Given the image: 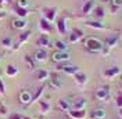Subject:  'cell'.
Returning <instances> with one entry per match:
<instances>
[{"label":"cell","instance_id":"1","mask_svg":"<svg viewBox=\"0 0 122 119\" xmlns=\"http://www.w3.org/2000/svg\"><path fill=\"white\" fill-rule=\"evenodd\" d=\"M85 47L92 53H99L103 50V43L100 42L97 37H87L85 40Z\"/></svg>","mask_w":122,"mask_h":119},{"label":"cell","instance_id":"2","mask_svg":"<svg viewBox=\"0 0 122 119\" xmlns=\"http://www.w3.org/2000/svg\"><path fill=\"white\" fill-rule=\"evenodd\" d=\"M117 43H118V35H110V36H107L106 42L103 43V50H101V53H103L104 55H108L110 50H111L112 47H115Z\"/></svg>","mask_w":122,"mask_h":119},{"label":"cell","instance_id":"3","mask_svg":"<svg viewBox=\"0 0 122 119\" xmlns=\"http://www.w3.org/2000/svg\"><path fill=\"white\" fill-rule=\"evenodd\" d=\"M94 96H96V98H97L99 101H107V100L110 98V90H108V86H101V87H99V89L96 90Z\"/></svg>","mask_w":122,"mask_h":119},{"label":"cell","instance_id":"4","mask_svg":"<svg viewBox=\"0 0 122 119\" xmlns=\"http://www.w3.org/2000/svg\"><path fill=\"white\" fill-rule=\"evenodd\" d=\"M58 71H62V72H65V74L68 75H75L79 72V67H76V65H69V64H58V67H57Z\"/></svg>","mask_w":122,"mask_h":119},{"label":"cell","instance_id":"5","mask_svg":"<svg viewBox=\"0 0 122 119\" xmlns=\"http://www.w3.org/2000/svg\"><path fill=\"white\" fill-rule=\"evenodd\" d=\"M53 61L58 62V64H62V62H67L69 60V53L67 51H54L53 55H51Z\"/></svg>","mask_w":122,"mask_h":119},{"label":"cell","instance_id":"6","mask_svg":"<svg viewBox=\"0 0 122 119\" xmlns=\"http://www.w3.org/2000/svg\"><path fill=\"white\" fill-rule=\"evenodd\" d=\"M119 72H121L119 67L114 65V67L107 68L106 71L103 72V75H104V78H106V79H114L115 76H118V75H119Z\"/></svg>","mask_w":122,"mask_h":119},{"label":"cell","instance_id":"7","mask_svg":"<svg viewBox=\"0 0 122 119\" xmlns=\"http://www.w3.org/2000/svg\"><path fill=\"white\" fill-rule=\"evenodd\" d=\"M43 15H45V20H47L49 22H53L57 17V8L53 7H46L43 8Z\"/></svg>","mask_w":122,"mask_h":119},{"label":"cell","instance_id":"8","mask_svg":"<svg viewBox=\"0 0 122 119\" xmlns=\"http://www.w3.org/2000/svg\"><path fill=\"white\" fill-rule=\"evenodd\" d=\"M85 105H86V100H85L83 97H79V98H76L75 101L71 104V109L81 111V109H85Z\"/></svg>","mask_w":122,"mask_h":119},{"label":"cell","instance_id":"9","mask_svg":"<svg viewBox=\"0 0 122 119\" xmlns=\"http://www.w3.org/2000/svg\"><path fill=\"white\" fill-rule=\"evenodd\" d=\"M82 37H83V32L75 28V29H72L71 35H69V43H76V42H79Z\"/></svg>","mask_w":122,"mask_h":119},{"label":"cell","instance_id":"10","mask_svg":"<svg viewBox=\"0 0 122 119\" xmlns=\"http://www.w3.org/2000/svg\"><path fill=\"white\" fill-rule=\"evenodd\" d=\"M49 86H50V87H51L53 90H60V89H61V86H62V82H61V79L58 78V76L53 75V76L50 78Z\"/></svg>","mask_w":122,"mask_h":119},{"label":"cell","instance_id":"11","mask_svg":"<svg viewBox=\"0 0 122 119\" xmlns=\"http://www.w3.org/2000/svg\"><path fill=\"white\" fill-rule=\"evenodd\" d=\"M20 101L22 103V104H30L32 103V94H30V91L28 90H22L21 93H20Z\"/></svg>","mask_w":122,"mask_h":119},{"label":"cell","instance_id":"12","mask_svg":"<svg viewBox=\"0 0 122 119\" xmlns=\"http://www.w3.org/2000/svg\"><path fill=\"white\" fill-rule=\"evenodd\" d=\"M39 29L42 30V33H50V30H51V25H50V22L47 21V20H45V18H42L40 21H39Z\"/></svg>","mask_w":122,"mask_h":119},{"label":"cell","instance_id":"13","mask_svg":"<svg viewBox=\"0 0 122 119\" xmlns=\"http://www.w3.org/2000/svg\"><path fill=\"white\" fill-rule=\"evenodd\" d=\"M38 45L42 46V47H51V40H50L49 35L42 33V35H40V37L38 39Z\"/></svg>","mask_w":122,"mask_h":119},{"label":"cell","instance_id":"14","mask_svg":"<svg viewBox=\"0 0 122 119\" xmlns=\"http://www.w3.org/2000/svg\"><path fill=\"white\" fill-rule=\"evenodd\" d=\"M92 119H104L106 118V109L103 108H96L93 109V112L90 114Z\"/></svg>","mask_w":122,"mask_h":119},{"label":"cell","instance_id":"15","mask_svg":"<svg viewBox=\"0 0 122 119\" xmlns=\"http://www.w3.org/2000/svg\"><path fill=\"white\" fill-rule=\"evenodd\" d=\"M74 78H75V82L82 87V86H85V83H86V80H87V76L83 74V72H78V74H75L74 75Z\"/></svg>","mask_w":122,"mask_h":119},{"label":"cell","instance_id":"16","mask_svg":"<svg viewBox=\"0 0 122 119\" xmlns=\"http://www.w3.org/2000/svg\"><path fill=\"white\" fill-rule=\"evenodd\" d=\"M57 105H58V108L61 111H71V104H69L68 100H65V98H60L57 101Z\"/></svg>","mask_w":122,"mask_h":119},{"label":"cell","instance_id":"17","mask_svg":"<svg viewBox=\"0 0 122 119\" xmlns=\"http://www.w3.org/2000/svg\"><path fill=\"white\" fill-rule=\"evenodd\" d=\"M69 116L72 119H85L86 118V111H85V109H81V111H74V109H71V111H69Z\"/></svg>","mask_w":122,"mask_h":119},{"label":"cell","instance_id":"18","mask_svg":"<svg viewBox=\"0 0 122 119\" xmlns=\"http://www.w3.org/2000/svg\"><path fill=\"white\" fill-rule=\"evenodd\" d=\"M29 35H30V32H29V30H26V32H24L22 35L20 36V39H18V42H17V45H15L14 50H17L18 47H21V46H22L24 43H25V42H26V40L29 39Z\"/></svg>","mask_w":122,"mask_h":119},{"label":"cell","instance_id":"19","mask_svg":"<svg viewBox=\"0 0 122 119\" xmlns=\"http://www.w3.org/2000/svg\"><path fill=\"white\" fill-rule=\"evenodd\" d=\"M57 30L60 35H65L67 33V25H65V20L64 18H60L57 21Z\"/></svg>","mask_w":122,"mask_h":119},{"label":"cell","instance_id":"20","mask_svg":"<svg viewBox=\"0 0 122 119\" xmlns=\"http://www.w3.org/2000/svg\"><path fill=\"white\" fill-rule=\"evenodd\" d=\"M26 26V21L24 18H17L13 21V28L14 29H24Z\"/></svg>","mask_w":122,"mask_h":119},{"label":"cell","instance_id":"21","mask_svg":"<svg viewBox=\"0 0 122 119\" xmlns=\"http://www.w3.org/2000/svg\"><path fill=\"white\" fill-rule=\"evenodd\" d=\"M85 25H86V26H89V28H93V29H99V30L106 28V26H104L101 22H99V21H86Z\"/></svg>","mask_w":122,"mask_h":119},{"label":"cell","instance_id":"22","mask_svg":"<svg viewBox=\"0 0 122 119\" xmlns=\"http://www.w3.org/2000/svg\"><path fill=\"white\" fill-rule=\"evenodd\" d=\"M46 58H47V53L43 49H40V50H38V51L35 53V61L42 62V61H46Z\"/></svg>","mask_w":122,"mask_h":119},{"label":"cell","instance_id":"23","mask_svg":"<svg viewBox=\"0 0 122 119\" xmlns=\"http://www.w3.org/2000/svg\"><path fill=\"white\" fill-rule=\"evenodd\" d=\"M93 8H94V3H93L92 0H89V1H86V3L83 4V7H82V13H83V14H90Z\"/></svg>","mask_w":122,"mask_h":119},{"label":"cell","instance_id":"24","mask_svg":"<svg viewBox=\"0 0 122 119\" xmlns=\"http://www.w3.org/2000/svg\"><path fill=\"white\" fill-rule=\"evenodd\" d=\"M36 76H38V80L43 82V80H46V79H49L50 74H49V72H47L46 69H39L38 74H36Z\"/></svg>","mask_w":122,"mask_h":119},{"label":"cell","instance_id":"25","mask_svg":"<svg viewBox=\"0 0 122 119\" xmlns=\"http://www.w3.org/2000/svg\"><path fill=\"white\" fill-rule=\"evenodd\" d=\"M54 47L57 49V51H67V50H68V46L65 45L64 42H61V40L54 42Z\"/></svg>","mask_w":122,"mask_h":119},{"label":"cell","instance_id":"26","mask_svg":"<svg viewBox=\"0 0 122 119\" xmlns=\"http://www.w3.org/2000/svg\"><path fill=\"white\" fill-rule=\"evenodd\" d=\"M6 74L13 78V76H15V75L18 74V68L15 67V65H7L6 67Z\"/></svg>","mask_w":122,"mask_h":119},{"label":"cell","instance_id":"27","mask_svg":"<svg viewBox=\"0 0 122 119\" xmlns=\"http://www.w3.org/2000/svg\"><path fill=\"white\" fill-rule=\"evenodd\" d=\"M43 91H45V86H40V87L36 90V93L32 96V103H36V101H39V98H40V96L43 94Z\"/></svg>","mask_w":122,"mask_h":119},{"label":"cell","instance_id":"28","mask_svg":"<svg viewBox=\"0 0 122 119\" xmlns=\"http://www.w3.org/2000/svg\"><path fill=\"white\" fill-rule=\"evenodd\" d=\"M39 105H40V112L42 114H49L50 111V104L46 103V101H39Z\"/></svg>","mask_w":122,"mask_h":119},{"label":"cell","instance_id":"29","mask_svg":"<svg viewBox=\"0 0 122 119\" xmlns=\"http://www.w3.org/2000/svg\"><path fill=\"white\" fill-rule=\"evenodd\" d=\"M14 10H15V14L18 15L20 18H24V17H26V15H28V10H26V8H21V7H18V6H17Z\"/></svg>","mask_w":122,"mask_h":119},{"label":"cell","instance_id":"30","mask_svg":"<svg viewBox=\"0 0 122 119\" xmlns=\"http://www.w3.org/2000/svg\"><path fill=\"white\" fill-rule=\"evenodd\" d=\"M25 62H26V64H28V68H29L30 71H32V69H35V60H32L29 57V55H25Z\"/></svg>","mask_w":122,"mask_h":119},{"label":"cell","instance_id":"31","mask_svg":"<svg viewBox=\"0 0 122 119\" xmlns=\"http://www.w3.org/2000/svg\"><path fill=\"white\" fill-rule=\"evenodd\" d=\"M1 46L10 49V47L13 46V40H11V37H3V40H1Z\"/></svg>","mask_w":122,"mask_h":119},{"label":"cell","instance_id":"32","mask_svg":"<svg viewBox=\"0 0 122 119\" xmlns=\"http://www.w3.org/2000/svg\"><path fill=\"white\" fill-rule=\"evenodd\" d=\"M93 15H94L96 18H103V17H104V10H103L101 7H96V8H94Z\"/></svg>","mask_w":122,"mask_h":119},{"label":"cell","instance_id":"33","mask_svg":"<svg viewBox=\"0 0 122 119\" xmlns=\"http://www.w3.org/2000/svg\"><path fill=\"white\" fill-rule=\"evenodd\" d=\"M115 104H117V107L119 109H122V93H118L117 94V97H115Z\"/></svg>","mask_w":122,"mask_h":119},{"label":"cell","instance_id":"34","mask_svg":"<svg viewBox=\"0 0 122 119\" xmlns=\"http://www.w3.org/2000/svg\"><path fill=\"white\" fill-rule=\"evenodd\" d=\"M17 6L21 8H26L29 6V1L28 0H17Z\"/></svg>","mask_w":122,"mask_h":119},{"label":"cell","instance_id":"35","mask_svg":"<svg viewBox=\"0 0 122 119\" xmlns=\"http://www.w3.org/2000/svg\"><path fill=\"white\" fill-rule=\"evenodd\" d=\"M111 3H112L111 7H115V8L122 7V0H111Z\"/></svg>","mask_w":122,"mask_h":119},{"label":"cell","instance_id":"36","mask_svg":"<svg viewBox=\"0 0 122 119\" xmlns=\"http://www.w3.org/2000/svg\"><path fill=\"white\" fill-rule=\"evenodd\" d=\"M24 116H21L20 114H11L10 116H8V119H22Z\"/></svg>","mask_w":122,"mask_h":119},{"label":"cell","instance_id":"37","mask_svg":"<svg viewBox=\"0 0 122 119\" xmlns=\"http://www.w3.org/2000/svg\"><path fill=\"white\" fill-rule=\"evenodd\" d=\"M0 94H4V84H3L1 78H0Z\"/></svg>","mask_w":122,"mask_h":119},{"label":"cell","instance_id":"38","mask_svg":"<svg viewBox=\"0 0 122 119\" xmlns=\"http://www.w3.org/2000/svg\"><path fill=\"white\" fill-rule=\"evenodd\" d=\"M4 17H6V13H4V11H1V10H0V20H3V18H4Z\"/></svg>","mask_w":122,"mask_h":119},{"label":"cell","instance_id":"39","mask_svg":"<svg viewBox=\"0 0 122 119\" xmlns=\"http://www.w3.org/2000/svg\"><path fill=\"white\" fill-rule=\"evenodd\" d=\"M103 3H108V1H111V0H101Z\"/></svg>","mask_w":122,"mask_h":119},{"label":"cell","instance_id":"40","mask_svg":"<svg viewBox=\"0 0 122 119\" xmlns=\"http://www.w3.org/2000/svg\"><path fill=\"white\" fill-rule=\"evenodd\" d=\"M119 116H121V119H122V109H119Z\"/></svg>","mask_w":122,"mask_h":119},{"label":"cell","instance_id":"41","mask_svg":"<svg viewBox=\"0 0 122 119\" xmlns=\"http://www.w3.org/2000/svg\"><path fill=\"white\" fill-rule=\"evenodd\" d=\"M3 3H4V0H0V6H1V4H3Z\"/></svg>","mask_w":122,"mask_h":119},{"label":"cell","instance_id":"42","mask_svg":"<svg viewBox=\"0 0 122 119\" xmlns=\"http://www.w3.org/2000/svg\"><path fill=\"white\" fill-rule=\"evenodd\" d=\"M22 119H30V118H28V116H25V118H22Z\"/></svg>","mask_w":122,"mask_h":119},{"label":"cell","instance_id":"43","mask_svg":"<svg viewBox=\"0 0 122 119\" xmlns=\"http://www.w3.org/2000/svg\"><path fill=\"white\" fill-rule=\"evenodd\" d=\"M121 84H122V78H121Z\"/></svg>","mask_w":122,"mask_h":119},{"label":"cell","instance_id":"44","mask_svg":"<svg viewBox=\"0 0 122 119\" xmlns=\"http://www.w3.org/2000/svg\"><path fill=\"white\" fill-rule=\"evenodd\" d=\"M0 60H1V55H0Z\"/></svg>","mask_w":122,"mask_h":119}]
</instances>
